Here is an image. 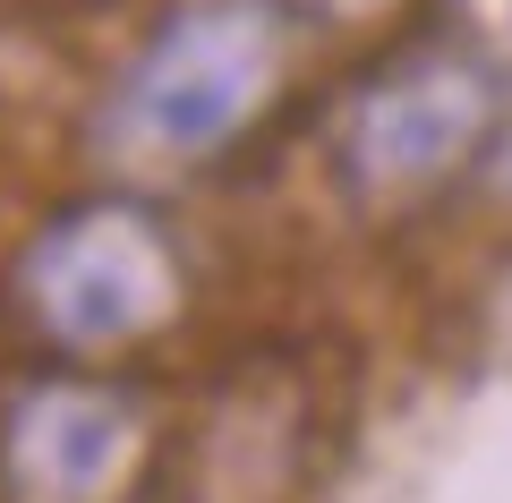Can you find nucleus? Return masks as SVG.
Returning a JSON list of instances; mask_svg holds the SVG:
<instances>
[{
    "mask_svg": "<svg viewBox=\"0 0 512 503\" xmlns=\"http://www.w3.org/2000/svg\"><path fill=\"white\" fill-rule=\"evenodd\" d=\"M146 461V410L111 384H35L0 427V478L18 503H120Z\"/></svg>",
    "mask_w": 512,
    "mask_h": 503,
    "instance_id": "20e7f679",
    "label": "nucleus"
},
{
    "mask_svg": "<svg viewBox=\"0 0 512 503\" xmlns=\"http://www.w3.org/2000/svg\"><path fill=\"white\" fill-rule=\"evenodd\" d=\"M461 35H470L495 69H512V0H461Z\"/></svg>",
    "mask_w": 512,
    "mask_h": 503,
    "instance_id": "39448f33",
    "label": "nucleus"
},
{
    "mask_svg": "<svg viewBox=\"0 0 512 503\" xmlns=\"http://www.w3.org/2000/svg\"><path fill=\"white\" fill-rule=\"evenodd\" d=\"M495 180H504V188H512V137H504V145H495Z\"/></svg>",
    "mask_w": 512,
    "mask_h": 503,
    "instance_id": "0eeeda50",
    "label": "nucleus"
},
{
    "mask_svg": "<svg viewBox=\"0 0 512 503\" xmlns=\"http://www.w3.org/2000/svg\"><path fill=\"white\" fill-rule=\"evenodd\" d=\"M495 94L470 60H402L342 111V171L359 197H419L487 145Z\"/></svg>",
    "mask_w": 512,
    "mask_h": 503,
    "instance_id": "7ed1b4c3",
    "label": "nucleus"
},
{
    "mask_svg": "<svg viewBox=\"0 0 512 503\" xmlns=\"http://www.w3.org/2000/svg\"><path fill=\"white\" fill-rule=\"evenodd\" d=\"M274 9H299V18H367L384 0H274Z\"/></svg>",
    "mask_w": 512,
    "mask_h": 503,
    "instance_id": "423d86ee",
    "label": "nucleus"
},
{
    "mask_svg": "<svg viewBox=\"0 0 512 503\" xmlns=\"http://www.w3.org/2000/svg\"><path fill=\"white\" fill-rule=\"evenodd\" d=\"M282 77V35L256 0H197L120 77V137L163 162L231 145Z\"/></svg>",
    "mask_w": 512,
    "mask_h": 503,
    "instance_id": "f257e3e1",
    "label": "nucleus"
},
{
    "mask_svg": "<svg viewBox=\"0 0 512 503\" xmlns=\"http://www.w3.org/2000/svg\"><path fill=\"white\" fill-rule=\"evenodd\" d=\"M18 290L60 350H120L180 307V256L137 205H77L26 248Z\"/></svg>",
    "mask_w": 512,
    "mask_h": 503,
    "instance_id": "f03ea898",
    "label": "nucleus"
}]
</instances>
